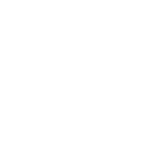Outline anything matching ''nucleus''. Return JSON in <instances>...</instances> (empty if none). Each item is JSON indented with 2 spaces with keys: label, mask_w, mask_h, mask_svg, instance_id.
Returning a JSON list of instances; mask_svg holds the SVG:
<instances>
[]
</instances>
